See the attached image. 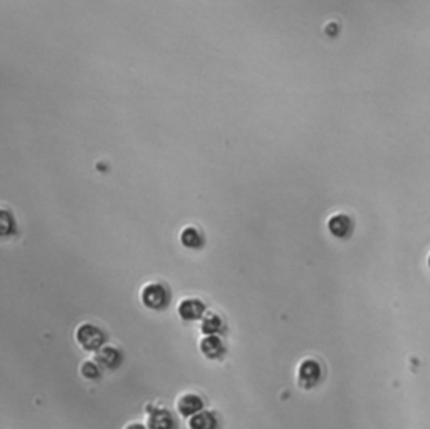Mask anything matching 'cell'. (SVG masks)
Returning <instances> with one entry per match:
<instances>
[{"instance_id":"obj_1","label":"cell","mask_w":430,"mask_h":429,"mask_svg":"<svg viewBox=\"0 0 430 429\" xmlns=\"http://www.w3.org/2000/svg\"><path fill=\"white\" fill-rule=\"evenodd\" d=\"M141 301L150 310H165L170 305V289L160 281L146 283L141 289Z\"/></svg>"},{"instance_id":"obj_2","label":"cell","mask_w":430,"mask_h":429,"mask_svg":"<svg viewBox=\"0 0 430 429\" xmlns=\"http://www.w3.org/2000/svg\"><path fill=\"white\" fill-rule=\"evenodd\" d=\"M76 342L83 347L84 350L96 352L104 345V332L95 323H81L76 328Z\"/></svg>"},{"instance_id":"obj_3","label":"cell","mask_w":430,"mask_h":429,"mask_svg":"<svg viewBox=\"0 0 430 429\" xmlns=\"http://www.w3.org/2000/svg\"><path fill=\"white\" fill-rule=\"evenodd\" d=\"M121 359H123L121 352L116 349V347L103 345L101 349L95 352V359H92V361L101 367V369L111 370L121 364Z\"/></svg>"},{"instance_id":"obj_4","label":"cell","mask_w":430,"mask_h":429,"mask_svg":"<svg viewBox=\"0 0 430 429\" xmlns=\"http://www.w3.org/2000/svg\"><path fill=\"white\" fill-rule=\"evenodd\" d=\"M204 408V399L197 394L187 392V394H182L180 397L177 399V411L178 414L185 416V417H192L197 412L202 411Z\"/></svg>"},{"instance_id":"obj_5","label":"cell","mask_w":430,"mask_h":429,"mask_svg":"<svg viewBox=\"0 0 430 429\" xmlns=\"http://www.w3.org/2000/svg\"><path fill=\"white\" fill-rule=\"evenodd\" d=\"M178 315H180L184 320H188V322L204 318L205 305L197 298H187V300L180 301V305H178Z\"/></svg>"},{"instance_id":"obj_6","label":"cell","mask_w":430,"mask_h":429,"mask_svg":"<svg viewBox=\"0 0 430 429\" xmlns=\"http://www.w3.org/2000/svg\"><path fill=\"white\" fill-rule=\"evenodd\" d=\"M224 350H226L224 342L220 340V337H217V335H204V339L200 340V352H202L207 359L215 361V359L222 357Z\"/></svg>"},{"instance_id":"obj_7","label":"cell","mask_w":430,"mask_h":429,"mask_svg":"<svg viewBox=\"0 0 430 429\" xmlns=\"http://www.w3.org/2000/svg\"><path fill=\"white\" fill-rule=\"evenodd\" d=\"M146 428L148 429H173L175 421L166 409H155L146 417Z\"/></svg>"},{"instance_id":"obj_8","label":"cell","mask_w":430,"mask_h":429,"mask_svg":"<svg viewBox=\"0 0 430 429\" xmlns=\"http://www.w3.org/2000/svg\"><path fill=\"white\" fill-rule=\"evenodd\" d=\"M17 233V222L12 211L7 207H0V239H9Z\"/></svg>"},{"instance_id":"obj_9","label":"cell","mask_w":430,"mask_h":429,"mask_svg":"<svg viewBox=\"0 0 430 429\" xmlns=\"http://www.w3.org/2000/svg\"><path fill=\"white\" fill-rule=\"evenodd\" d=\"M188 428L190 429H215L217 428V419L212 412L200 411L192 417H188Z\"/></svg>"},{"instance_id":"obj_10","label":"cell","mask_w":430,"mask_h":429,"mask_svg":"<svg viewBox=\"0 0 430 429\" xmlns=\"http://www.w3.org/2000/svg\"><path fill=\"white\" fill-rule=\"evenodd\" d=\"M180 239H182V245H184L185 247H188V249H199V247L204 246L202 233H200V231L193 226L185 227L184 233H182L180 236Z\"/></svg>"},{"instance_id":"obj_11","label":"cell","mask_w":430,"mask_h":429,"mask_svg":"<svg viewBox=\"0 0 430 429\" xmlns=\"http://www.w3.org/2000/svg\"><path fill=\"white\" fill-rule=\"evenodd\" d=\"M222 330V318L215 313H207L200 322V332L204 335H217Z\"/></svg>"},{"instance_id":"obj_12","label":"cell","mask_w":430,"mask_h":429,"mask_svg":"<svg viewBox=\"0 0 430 429\" xmlns=\"http://www.w3.org/2000/svg\"><path fill=\"white\" fill-rule=\"evenodd\" d=\"M81 376L88 379V381H96V379L101 377V367L95 361H84L81 364Z\"/></svg>"},{"instance_id":"obj_13","label":"cell","mask_w":430,"mask_h":429,"mask_svg":"<svg viewBox=\"0 0 430 429\" xmlns=\"http://www.w3.org/2000/svg\"><path fill=\"white\" fill-rule=\"evenodd\" d=\"M125 429H148V428L141 423H130V424H126Z\"/></svg>"}]
</instances>
